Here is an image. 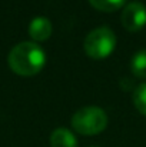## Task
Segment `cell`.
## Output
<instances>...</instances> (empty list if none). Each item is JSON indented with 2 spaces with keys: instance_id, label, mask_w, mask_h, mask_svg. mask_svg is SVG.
Masks as SVG:
<instances>
[{
  "instance_id": "8992f818",
  "label": "cell",
  "mask_w": 146,
  "mask_h": 147,
  "mask_svg": "<svg viewBox=\"0 0 146 147\" xmlns=\"http://www.w3.org/2000/svg\"><path fill=\"white\" fill-rule=\"evenodd\" d=\"M50 146L52 147H77V140L75 134L65 129L59 127L52 131L50 134Z\"/></svg>"
},
{
  "instance_id": "ba28073f",
  "label": "cell",
  "mask_w": 146,
  "mask_h": 147,
  "mask_svg": "<svg viewBox=\"0 0 146 147\" xmlns=\"http://www.w3.org/2000/svg\"><path fill=\"white\" fill-rule=\"evenodd\" d=\"M133 104L135 107L146 116V83L139 84L133 92Z\"/></svg>"
},
{
  "instance_id": "277c9868",
  "label": "cell",
  "mask_w": 146,
  "mask_h": 147,
  "mask_svg": "<svg viewBox=\"0 0 146 147\" xmlns=\"http://www.w3.org/2000/svg\"><path fill=\"white\" fill-rule=\"evenodd\" d=\"M122 23L130 32L141 30L146 24V6L141 1L128 3L122 13Z\"/></svg>"
},
{
  "instance_id": "5b68a950",
  "label": "cell",
  "mask_w": 146,
  "mask_h": 147,
  "mask_svg": "<svg viewBox=\"0 0 146 147\" xmlns=\"http://www.w3.org/2000/svg\"><path fill=\"white\" fill-rule=\"evenodd\" d=\"M52 32H53L52 22L46 17H42V16L35 17L29 24V34L32 39H35L37 42L48 40L52 36Z\"/></svg>"
},
{
  "instance_id": "3957f363",
  "label": "cell",
  "mask_w": 146,
  "mask_h": 147,
  "mask_svg": "<svg viewBox=\"0 0 146 147\" xmlns=\"http://www.w3.org/2000/svg\"><path fill=\"white\" fill-rule=\"evenodd\" d=\"M85 51L89 57L95 60H102L112 54L116 47V36L112 29L106 26H100L93 29L85 39L83 43Z\"/></svg>"
},
{
  "instance_id": "9c48e42d",
  "label": "cell",
  "mask_w": 146,
  "mask_h": 147,
  "mask_svg": "<svg viewBox=\"0 0 146 147\" xmlns=\"http://www.w3.org/2000/svg\"><path fill=\"white\" fill-rule=\"evenodd\" d=\"M89 3L102 11H115L123 6L125 0H89Z\"/></svg>"
},
{
  "instance_id": "52a82bcc",
  "label": "cell",
  "mask_w": 146,
  "mask_h": 147,
  "mask_svg": "<svg viewBox=\"0 0 146 147\" xmlns=\"http://www.w3.org/2000/svg\"><path fill=\"white\" fill-rule=\"evenodd\" d=\"M130 70L135 76L145 79L146 77V49L138 50L130 60Z\"/></svg>"
},
{
  "instance_id": "7a4b0ae2",
  "label": "cell",
  "mask_w": 146,
  "mask_h": 147,
  "mask_svg": "<svg viewBox=\"0 0 146 147\" xmlns=\"http://www.w3.org/2000/svg\"><path fill=\"white\" fill-rule=\"evenodd\" d=\"M107 126V114L96 106H85L72 117V127L83 136H95L102 133Z\"/></svg>"
},
{
  "instance_id": "6da1fadb",
  "label": "cell",
  "mask_w": 146,
  "mask_h": 147,
  "mask_svg": "<svg viewBox=\"0 0 146 147\" xmlns=\"http://www.w3.org/2000/svg\"><path fill=\"white\" fill-rule=\"evenodd\" d=\"M7 61L16 74L33 76L45 67L46 53L37 43L22 42L10 50Z\"/></svg>"
}]
</instances>
